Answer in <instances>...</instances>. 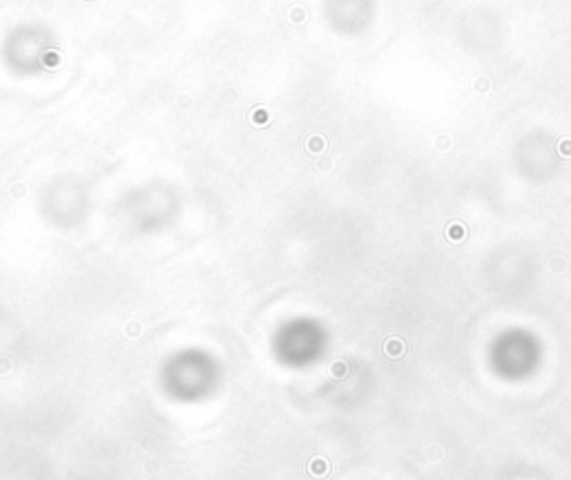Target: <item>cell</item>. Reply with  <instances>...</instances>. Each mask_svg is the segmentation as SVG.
Returning <instances> with one entry per match:
<instances>
[{
  "instance_id": "7",
  "label": "cell",
  "mask_w": 571,
  "mask_h": 480,
  "mask_svg": "<svg viewBox=\"0 0 571 480\" xmlns=\"http://www.w3.org/2000/svg\"><path fill=\"white\" fill-rule=\"evenodd\" d=\"M250 123H252V125H266V123H268V112L257 107V110L250 114Z\"/></svg>"
},
{
  "instance_id": "3",
  "label": "cell",
  "mask_w": 571,
  "mask_h": 480,
  "mask_svg": "<svg viewBox=\"0 0 571 480\" xmlns=\"http://www.w3.org/2000/svg\"><path fill=\"white\" fill-rule=\"evenodd\" d=\"M330 471V464L326 458H315L313 463H310V474L315 476H326Z\"/></svg>"
},
{
  "instance_id": "12",
  "label": "cell",
  "mask_w": 571,
  "mask_h": 480,
  "mask_svg": "<svg viewBox=\"0 0 571 480\" xmlns=\"http://www.w3.org/2000/svg\"><path fill=\"white\" fill-rule=\"evenodd\" d=\"M319 168H321V170H328V168H330V161H321V166H319Z\"/></svg>"
},
{
  "instance_id": "11",
  "label": "cell",
  "mask_w": 571,
  "mask_h": 480,
  "mask_svg": "<svg viewBox=\"0 0 571 480\" xmlns=\"http://www.w3.org/2000/svg\"><path fill=\"white\" fill-rule=\"evenodd\" d=\"M51 9V0H45V2H40V11H50Z\"/></svg>"
},
{
  "instance_id": "2",
  "label": "cell",
  "mask_w": 571,
  "mask_h": 480,
  "mask_svg": "<svg viewBox=\"0 0 571 480\" xmlns=\"http://www.w3.org/2000/svg\"><path fill=\"white\" fill-rule=\"evenodd\" d=\"M446 237H449L451 241H462V239H467V228L462 226V223H451L449 230H446Z\"/></svg>"
},
{
  "instance_id": "10",
  "label": "cell",
  "mask_w": 571,
  "mask_h": 480,
  "mask_svg": "<svg viewBox=\"0 0 571 480\" xmlns=\"http://www.w3.org/2000/svg\"><path fill=\"white\" fill-rule=\"evenodd\" d=\"M437 148H439V150H449V148H451V138H449V137H446V138H444V137H439V138H437Z\"/></svg>"
},
{
  "instance_id": "8",
  "label": "cell",
  "mask_w": 571,
  "mask_h": 480,
  "mask_svg": "<svg viewBox=\"0 0 571 480\" xmlns=\"http://www.w3.org/2000/svg\"><path fill=\"white\" fill-rule=\"evenodd\" d=\"M330 373H333L335 377H344L348 373V366L344 364V362H335V364H333V369H330Z\"/></svg>"
},
{
  "instance_id": "5",
  "label": "cell",
  "mask_w": 571,
  "mask_h": 480,
  "mask_svg": "<svg viewBox=\"0 0 571 480\" xmlns=\"http://www.w3.org/2000/svg\"><path fill=\"white\" fill-rule=\"evenodd\" d=\"M288 20H290L292 25H303V22H306V9H303V7H292V9L288 11Z\"/></svg>"
},
{
  "instance_id": "6",
  "label": "cell",
  "mask_w": 571,
  "mask_h": 480,
  "mask_svg": "<svg viewBox=\"0 0 571 480\" xmlns=\"http://www.w3.org/2000/svg\"><path fill=\"white\" fill-rule=\"evenodd\" d=\"M558 154L562 159H571V137H562L558 141Z\"/></svg>"
},
{
  "instance_id": "4",
  "label": "cell",
  "mask_w": 571,
  "mask_h": 480,
  "mask_svg": "<svg viewBox=\"0 0 571 480\" xmlns=\"http://www.w3.org/2000/svg\"><path fill=\"white\" fill-rule=\"evenodd\" d=\"M306 148H308V152H313V154L324 152V150H326L324 137H310V138H308V143H306Z\"/></svg>"
},
{
  "instance_id": "1",
  "label": "cell",
  "mask_w": 571,
  "mask_h": 480,
  "mask_svg": "<svg viewBox=\"0 0 571 480\" xmlns=\"http://www.w3.org/2000/svg\"><path fill=\"white\" fill-rule=\"evenodd\" d=\"M384 353H386V358H390V360H400L406 353V344H404L402 337H388L384 344Z\"/></svg>"
},
{
  "instance_id": "9",
  "label": "cell",
  "mask_w": 571,
  "mask_h": 480,
  "mask_svg": "<svg viewBox=\"0 0 571 480\" xmlns=\"http://www.w3.org/2000/svg\"><path fill=\"white\" fill-rule=\"evenodd\" d=\"M491 89V83H489V78H478L475 81V92H480V94H487Z\"/></svg>"
}]
</instances>
